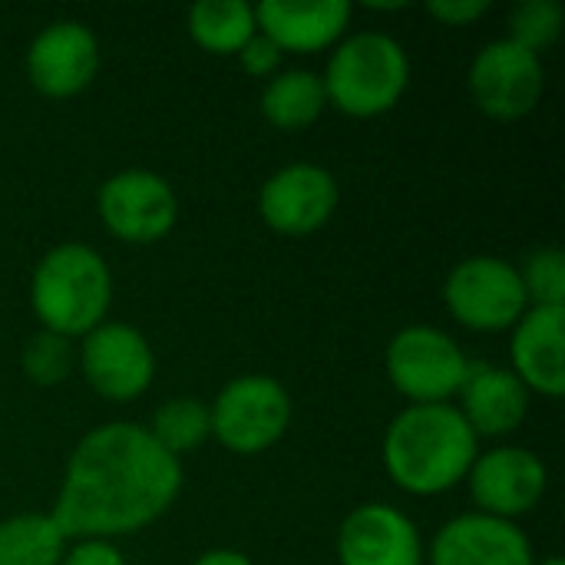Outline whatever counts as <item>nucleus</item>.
<instances>
[{"label":"nucleus","mask_w":565,"mask_h":565,"mask_svg":"<svg viewBox=\"0 0 565 565\" xmlns=\"http://www.w3.org/2000/svg\"><path fill=\"white\" fill-rule=\"evenodd\" d=\"M182 490V463L139 424L89 430L50 513L63 540H113L156 523Z\"/></svg>","instance_id":"obj_1"},{"label":"nucleus","mask_w":565,"mask_h":565,"mask_svg":"<svg viewBox=\"0 0 565 565\" xmlns=\"http://www.w3.org/2000/svg\"><path fill=\"white\" fill-rule=\"evenodd\" d=\"M480 454V437L457 404H411L384 434V467L391 480L417 497L457 487Z\"/></svg>","instance_id":"obj_2"},{"label":"nucleus","mask_w":565,"mask_h":565,"mask_svg":"<svg viewBox=\"0 0 565 565\" xmlns=\"http://www.w3.org/2000/svg\"><path fill=\"white\" fill-rule=\"evenodd\" d=\"M109 301L113 275L96 248L83 242H63L40 258L30 285V305L43 331L83 338L106 321Z\"/></svg>","instance_id":"obj_3"},{"label":"nucleus","mask_w":565,"mask_h":565,"mask_svg":"<svg viewBox=\"0 0 565 565\" xmlns=\"http://www.w3.org/2000/svg\"><path fill=\"white\" fill-rule=\"evenodd\" d=\"M407 50L381 30H361L338 43L321 76L324 96L348 116L387 113L407 89Z\"/></svg>","instance_id":"obj_4"},{"label":"nucleus","mask_w":565,"mask_h":565,"mask_svg":"<svg viewBox=\"0 0 565 565\" xmlns=\"http://www.w3.org/2000/svg\"><path fill=\"white\" fill-rule=\"evenodd\" d=\"M444 301L473 331L513 328L530 308L516 265L497 255H473L454 265L444 281Z\"/></svg>","instance_id":"obj_5"},{"label":"nucleus","mask_w":565,"mask_h":565,"mask_svg":"<svg viewBox=\"0 0 565 565\" xmlns=\"http://www.w3.org/2000/svg\"><path fill=\"white\" fill-rule=\"evenodd\" d=\"M387 374L411 404H444L467 377V354L460 344L430 324H407L387 344Z\"/></svg>","instance_id":"obj_6"},{"label":"nucleus","mask_w":565,"mask_h":565,"mask_svg":"<svg viewBox=\"0 0 565 565\" xmlns=\"http://www.w3.org/2000/svg\"><path fill=\"white\" fill-rule=\"evenodd\" d=\"M209 414L212 434L222 440V447L232 454H262L288 430L291 397L275 377L245 374L218 391Z\"/></svg>","instance_id":"obj_7"},{"label":"nucleus","mask_w":565,"mask_h":565,"mask_svg":"<svg viewBox=\"0 0 565 565\" xmlns=\"http://www.w3.org/2000/svg\"><path fill=\"white\" fill-rule=\"evenodd\" d=\"M546 86L540 53L513 40L487 43L470 63V93L477 106L493 119H520L533 113Z\"/></svg>","instance_id":"obj_8"},{"label":"nucleus","mask_w":565,"mask_h":565,"mask_svg":"<svg viewBox=\"0 0 565 565\" xmlns=\"http://www.w3.org/2000/svg\"><path fill=\"white\" fill-rule=\"evenodd\" d=\"M103 225L122 242H156L179 218V199L172 185L149 169H122L99 185Z\"/></svg>","instance_id":"obj_9"},{"label":"nucleus","mask_w":565,"mask_h":565,"mask_svg":"<svg viewBox=\"0 0 565 565\" xmlns=\"http://www.w3.org/2000/svg\"><path fill=\"white\" fill-rule=\"evenodd\" d=\"M79 367L106 401H132L156 377V354L142 331L122 321H103L79 344Z\"/></svg>","instance_id":"obj_10"},{"label":"nucleus","mask_w":565,"mask_h":565,"mask_svg":"<svg viewBox=\"0 0 565 565\" xmlns=\"http://www.w3.org/2000/svg\"><path fill=\"white\" fill-rule=\"evenodd\" d=\"M338 209V182L324 166L291 162L268 175L258 192V212L281 235H311Z\"/></svg>","instance_id":"obj_11"},{"label":"nucleus","mask_w":565,"mask_h":565,"mask_svg":"<svg viewBox=\"0 0 565 565\" xmlns=\"http://www.w3.org/2000/svg\"><path fill=\"white\" fill-rule=\"evenodd\" d=\"M470 493L480 503V513L513 520L530 513L550 483L546 463L523 447H493L487 454H477L470 473Z\"/></svg>","instance_id":"obj_12"},{"label":"nucleus","mask_w":565,"mask_h":565,"mask_svg":"<svg viewBox=\"0 0 565 565\" xmlns=\"http://www.w3.org/2000/svg\"><path fill=\"white\" fill-rule=\"evenodd\" d=\"M338 559L341 565H420V530L397 507L361 503L338 530Z\"/></svg>","instance_id":"obj_13"},{"label":"nucleus","mask_w":565,"mask_h":565,"mask_svg":"<svg viewBox=\"0 0 565 565\" xmlns=\"http://www.w3.org/2000/svg\"><path fill=\"white\" fill-rule=\"evenodd\" d=\"M99 66L96 33L79 20H53L26 50V76L46 96H73L89 86Z\"/></svg>","instance_id":"obj_14"},{"label":"nucleus","mask_w":565,"mask_h":565,"mask_svg":"<svg viewBox=\"0 0 565 565\" xmlns=\"http://www.w3.org/2000/svg\"><path fill=\"white\" fill-rule=\"evenodd\" d=\"M434 565H536L526 533L513 520L463 513L444 523L430 546Z\"/></svg>","instance_id":"obj_15"},{"label":"nucleus","mask_w":565,"mask_h":565,"mask_svg":"<svg viewBox=\"0 0 565 565\" xmlns=\"http://www.w3.org/2000/svg\"><path fill=\"white\" fill-rule=\"evenodd\" d=\"M565 308L530 305L523 318L513 324V374L526 384V391H540L546 397H559L565 391Z\"/></svg>","instance_id":"obj_16"},{"label":"nucleus","mask_w":565,"mask_h":565,"mask_svg":"<svg viewBox=\"0 0 565 565\" xmlns=\"http://www.w3.org/2000/svg\"><path fill=\"white\" fill-rule=\"evenodd\" d=\"M460 414L473 427L477 437H500L523 424L530 411V391L526 384L497 364H473L467 367V377L460 384Z\"/></svg>","instance_id":"obj_17"},{"label":"nucleus","mask_w":565,"mask_h":565,"mask_svg":"<svg viewBox=\"0 0 565 565\" xmlns=\"http://www.w3.org/2000/svg\"><path fill=\"white\" fill-rule=\"evenodd\" d=\"M258 30L271 36L281 50L311 53L328 43H334L348 20L351 3L348 0H318V3H291V0H265L255 7Z\"/></svg>","instance_id":"obj_18"},{"label":"nucleus","mask_w":565,"mask_h":565,"mask_svg":"<svg viewBox=\"0 0 565 565\" xmlns=\"http://www.w3.org/2000/svg\"><path fill=\"white\" fill-rule=\"evenodd\" d=\"M324 83L311 70H285L262 89V113L278 129H305L324 109Z\"/></svg>","instance_id":"obj_19"},{"label":"nucleus","mask_w":565,"mask_h":565,"mask_svg":"<svg viewBox=\"0 0 565 565\" xmlns=\"http://www.w3.org/2000/svg\"><path fill=\"white\" fill-rule=\"evenodd\" d=\"M189 33L212 53H238L255 33V7L242 0H202L189 10Z\"/></svg>","instance_id":"obj_20"},{"label":"nucleus","mask_w":565,"mask_h":565,"mask_svg":"<svg viewBox=\"0 0 565 565\" xmlns=\"http://www.w3.org/2000/svg\"><path fill=\"white\" fill-rule=\"evenodd\" d=\"M63 536L53 526L50 513L13 516L0 523V565H60Z\"/></svg>","instance_id":"obj_21"},{"label":"nucleus","mask_w":565,"mask_h":565,"mask_svg":"<svg viewBox=\"0 0 565 565\" xmlns=\"http://www.w3.org/2000/svg\"><path fill=\"white\" fill-rule=\"evenodd\" d=\"M149 434L166 454L182 457V454H189V450H195V447H202L209 440L212 414L195 397H172V401L156 407Z\"/></svg>","instance_id":"obj_22"},{"label":"nucleus","mask_w":565,"mask_h":565,"mask_svg":"<svg viewBox=\"0 0 565 565\" xmlns=\"http://www.w3.org/2000/svg\"><path fill=\"white\" fill-rule=\"evenodd\" d=\"M526 301L540 308H565V258L559 248H536L516 268Z\"/></svg>","instance_id":"obj_23"},{"label":"nucleus","mask_w":565,"mask_h":565,"mask_svg":"<svg viewBox=\"0 0 565 565\" xmlns=\"http://www.w3.org/2000/svg\"><path fill=\"white\" fill-rule=\"evenodd\" d=\"M563 30V7L556 0H523L510 10V36L513 43L540 53L559 40Z\"/></svg>","instance_id":"obj_24"},{"label":"nucleus","mask_w":565,"mask_h":565,"mask_svg":"<svg viewBox=\"0 0 565 565\" xmlns=\"http://www.w3.org/2000/svg\"><path fill=\"white\" fill-rule=\"evenodd\" d=\"M73 361H76V351L70 338L53 334V331L33 334L23 348V374L40 387H53L66 381V374L73 371Z\"/></svg>","instance_id":"obj_25"},{"label":"nucleus","mask_w":565,"mask_h":565,"mask_svg":"<svg viewBox=\"0 0 565 565\" xmlns=\"http://www.w3.org/2000/svg\"><path fill=\"white\" fill-rule=\"evenodd\" d=\"M238 60H242L245 73H252V76H271L275 66L281 63V46H278L271 36H265V33L258 30V33L238 50Z\"/></svg>","instance_id":"obj_26"},{"label":"nucleus","mask_w":565,"mask_h":565,"mask_svg":"<svg viewBox=\"0 0 565 565\" xmlns=\"http://www.w3.org/2000/svg\"><path fill=\"white\" fill-rule=\"evenodd\" d=\"M60 565H126V559L109 540H76V546L63 553Z\"/></svg>","instance_id":"obj_27"},{"label":"nucleus","mask_w":565,"mask_h":565,"mask_svg":"<svg viewBox=\"0 0 565 565\" xmlns=\"http://www.w3.org/2000/svg\"><path fill=\"white\" fill-rule=\"evenodd\" d=\"M427 10L444 23H473L490 10V0H430Z\"/></svg>","instance_id":"obj_28"},{"label":"nucleus","mask_w":565,"mask_h":565,"mask_svg":"<svg viewBox=\"0 0 565 565\" xmlns=\"http://www.w3.org/2000/svg\"><path fill=\"white\" fill-rule=\"evenodd\" d=\"M192 565H252V563H248V556H242L238 550H209V553H202V556H199Z\"/></svg>","instance_id":"obj_29"},{"label":"nucleus","mask_w":565,"mask_h":565,"mask_svg":"<svg viewBox=\"0 0 565 565\" xmlns=\"http://www.w3.org/2000/svg\"><path fill=\"white\" fill-rule=\"evenodd\" d=\"M536 565H565L559 556H550V559H543V563H536Z\"/></svg>","instance_id":"obj_30"}]
</instances>
